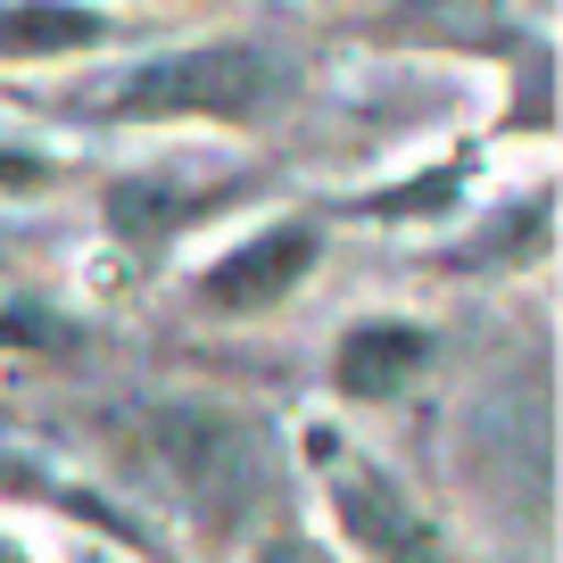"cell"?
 <instances>
[{
    "label": "cell",
    "mask_w": 563,
    "mask_h": 563,
    "mask_svg": "<svg viewBox=\"0 0 563 563\" xmlns=\"http://www.w3.org/2000/svg\"><path fill=\"white\" fill-rule=\"evenodd\" d=\"M316 265H323V224L316 216H274V224L241 232L224 257L199 265L191 299L208 307V316H274Z\"/></svg>",
    "instance_id": "4"
},
{
    "label": "cell",
    "mask_w": 563,
    "mask_h": 563,
    "mask_svg": "<svg viewBox=\"0 0 563 563\" xmlns=\"http://www.w3.org/2000/svg\"><path fill=\"white\" fill-rule=\"evenodd\" d=\"M0 563H34V555H25V539H9V530H0Z\"/></svg>",
    "instance_id": "12"
},
{
    "label": "cell",
    "mask_w": 563,
    "mask_h": 563,
    "mask_svg": "<svg viewBox=\"0 0 563 563\" xmlns=\"http://www.w3.org/2000/svg\"><path fill=\"white\" fill-rule=\"evenodd\" d=\"M257 563H340V555H332V547H316V539H274Z\"/></svg>",
    "instance_id": "11"
},
{
    "label": "cell",
    "mask_w": 563,
    "mask_h": 563,
    "mask_svg": "<svg viewBox=\"0 0 563 563\" xmlns=\"http://www.w3.org/2000/svg\"><path fill=\"white\" fill-rule=\"evenodd\" d=\"M150 456L175 481V497H191L199 514L249 506L265 481L257 431L241 415H216V406H150Z\"/></svg>",
    "instance_id": "3"
},
{
    "label": "cell",
    "mask_w": 563,
    "mask_h": 563,
    "mask_svg": "<svg viewBox=\"0 0 563 563\" xmlns=\"http://www.w3.org/2000/svg\"><path fill=\"white\" fill-rule=\"evenodd\" d=\"M0 497H42V506H58V514H75V522H108L117 539H133L141 547V530L124 522V514H108L91 489H75V481H58V473H42V464H9L0 456Z\"/></svg>",
    "instance_id": "8"
},
{
    "label": "cell",
    "mask_w": 563,
    "mask_h": 563,
    "mask_svg": "<svg viewBox=\"0 0 563 563\" xmlns=\"http://www.w3.org/2000/svg\"><path fill=\"white\" fill-rule=\"evenodd\" d=\"M84 563H108V555H84Z\"/></svg>",
    "instance_id": "13"
},
{
    "label": "cell",
    "mask_w": 563,
    "mask_h": 563,
    "mask_svg": "<svg viewBox=\"0 0 563 563\" xmlns=\"http://www.w3.org/2000/svg\"><path fill=\"white\" fill-rule=\"evenodd\" d=\"M282 91H290L282 51H265L249 34H208L124 67L91 108L108 124H265L282 108Z\"/></svg>",
    "instance_id": "1"
},
{
    "label": "cell",
    "mask_w": 563,
    "mask_h": 563,
    "mask_svg": "<svg viewBox=\"0 0 563 563\" xmlns=\"http://www.w3.org/2000/svg\"><path fill=\"white\" fill-rule=\"evenodd\" d=\"M241 191V183H175V175H124L108 183V224H117V241L133 249V257H158L166 241H183V232L199 224V216H216L224 199Z\"/></svg>",
    "instance_id": "6"
},
{
    "label": "cell",
    "mask_w": 563,
    "mask_h": 563,
    "mask_svg": "<svg viewBox=\"0 0 563 563\" xmlns=\"http://www.w3.org/2000/svg\"><path fill=\"white\" fill-rule=\"evenodd\" d=\"M431 356H440V340H431V323H406V316H365L340 332L332 349V389L340 398H398L415 373H431Z\"/></svg>",
    "instance_id": "5"
},
{
    "label": "cell",
    "mask_w": 563,
    "mask_h": 563,
    "mask_svg": "<svg viewBox=\"0 0 563 563\" xmlns=\"http://www.w3.org/2000/svg\"><path fill=\"white\" fill-rule=\"evenodd\" d=\"M464 150L456 158H440V166H422L415 183H398V191H373V199H356V216H382V224H415V216H440L448 199L464 191Z\"/></svg>",
    "instance_id": "9"
},
{
    "label": "cell",
    "mask_w": 563,
    "mask_h": 563,
    "mask_svg": "<svg viewBox=\"0 0 563 563\" xmlns=\"http://www.w3.org/2000/svg\"><path fill=\"white\" fill-rule=\"evenodd\" d=\"M51 158H25V150H0V191H42Z\"/></svg>",
    "instance_id": "10"
},
{
    "label": "cell",
    "mask_w": 563,
    "mask_h": 563,
    "mask_svg": "<svg viewBox=\"0 0 563 563\" xmlns=\"http://www.w3.org/2000/svg\"><path fill=\"white\" fill-rule=\"evenodd\" d=\"M117 42L100 0H0V58H84Z\"/></svg>",
    "instance_id": "7"
},
{
    "label": "cell",
    "mask_w": 563,
    "mask_h": 563,
    "mask_svg": "<svg viewBox=\"0 0 563 563\" xmlns=\"http://www.w3.org/2000/svg\"><path fill=\"white\" fill-rule=\"evenodd\" d=\"M307 473H316L323 506H332V530L356 563H456V547L440 539L431 506L389 464L349 448L340 431H307Z\"/></svg>",
    "instance_id": "2"
}]
</instances>
